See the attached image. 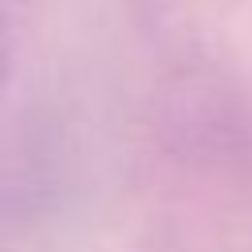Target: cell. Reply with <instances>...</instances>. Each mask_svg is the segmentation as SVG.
Returning a JSON list of instances; mask_svg holds the SVG:
<instances>
[{
  "label": "cell",
  "instance_id": "6da1fadb",
  "mask_svg": "<svg viewBox=\"0 0 252 252\" xmlns=\"http://www.w3.org/2000/svg\"><path fill=\"white\" fill-rule=\"evenodd\" d=\"M8 32H12V0H0V67L8 55Z\"/></svg>",
  "mask_w": 252,
  "mask_h": 252
}]
</instances>
